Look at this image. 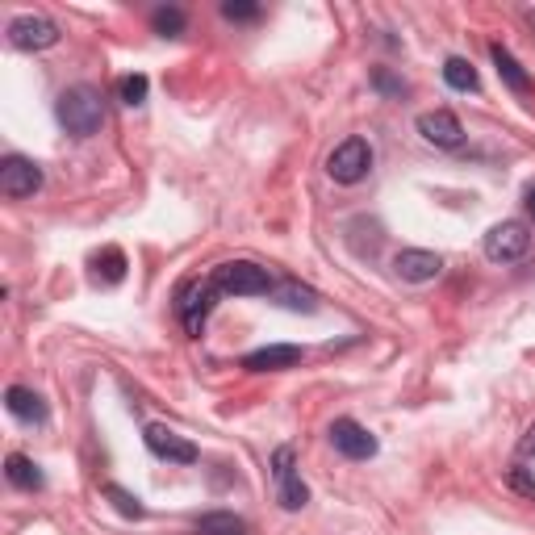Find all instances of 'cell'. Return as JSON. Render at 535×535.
Returning a JSON list of instances; mask_svg holds the SVG:
<instances>
[{
  "label": "cell",
  "mask_w": 535,
  "mask_h": 535,
  "mask_svg": "<svg viewBox=\"0 0 535 535\" xmlns=\"http://www.w3.org/2000/svg\"><path fill=\"white\" fill-rule=\"evenodd\" d=\"M5 477H9V485H17V490H26V494L42 490V473H38V464H34L30 456H21V452H13V456L5 460Z\"/></svg>",
  "instance_id": "16"
},
{
  "label": "cell",
  "mask_w": 535,
  "mask_h": 535,
  "mask_svg": "<svg viewBox=\"0 0 535 535\" xmlns=\"http://www.w3.org/2000/svg\"><path fill=\"white\" fill-rule=\"evenodd\" d=\"M414 126L439 151H456L464 143V126H460V118H456L452 109H427V113H418Z\"/></svg>",
  "instance_id": "8"
},
{
  "label": "cell",
  "mask_w": 535,
  "mask_h": 535,
  "mask_svg": "<svg viewBox=\"0 0 535 535\" xmlns=\"http://www.w3.org/2000/svg\"><path fill=\"white\" fill-rule=\"evenodd\" d=\"M393 272H398L402 281H410V285H427V281H435V276L444 272V260H439L435 251L406 247V251L393 255Z\"/></svg>",
  "instance_id": "11"
},
{
  "label": "cell",
  "mask_w": 535,
  "mask_h": 535,
  "mask_svg": "<svg viewBox=\"0 0 535 535\" xmlns=\"http://www.w3.org/2000/svg\"><path fill=\"white\" fill-rule=\"evenodd\" d=\"M9 42L17 46V51H51V46L59 42V26L42 13L13 17L9 21Z\"/></svg>",
  "instance_id": "6"
},
{
  "label": "cell",
  "mask_w": 535,
  "mask_h": 535,
  "mask_svg": "<svg viewBox=\"0 0 535 535\" xmlns=\"http://www.w3.org/2000/svg\"><path fill=\"white\" fill-rule=\"evenodd\" d=\"M214 301H218V289L209 285V276H205V281H197L193 289L180 293L176 310H180V318H184V327H189V335H201L209 310H214Z\"/></svg>",
  "instance_id": "12"
},
{
  "label": "cell",
  "mask_w": 535,
  "mask_h": 535,
  "mask_svg": "<svg viewBox=\"0 0 535 535\" xmlns=\"http://www.w3.org/2000/svg\"><path fill=\"white\" fill-rule=\"evenodd\" d=\"M272 481H276V502H281L285 510H301V506L310 502L306 481L297 477L293 448H276V456H272Z\"/></svg>",
  "instance_id": "4"
},
{
  "label": "cell",
  "mask_w": 535,
  "mask_h": 535,
  "mask_svg": "<svg viewBox=\"0 0 535 535\" xmlns=\"http://www.w3.org/2000/svg\"><path fill=\"white\" fill-rule=\"evenodd\" d=\"M105 498H109L113 506H118V510H122L126 519H143V515H147V506L138 502V498H134L130 490H122V485H113V481L105 485Z\"/></svg>",
  "instance_id": "22"
},
{
  "label": "cell",
  "mask_w": 535,
  "mask_h": 535,
  "mask_svg": "<svg viewBox=\"0 0 535 535\" xmlns=\"http://www.w3.org/2000/svg\"><path fill=\"white\" fill-rule=\"evenodd\" d=\"M42 189V168L26 155H9L5 164H0V193L9 201H26Z\"/></svg>",
  "instance_id": "7"
},
{
  "label": "cell",
  "mask_w": 535,
  "mask_h": 535,
  "mask_svg": "<svg viewBox=\"0 0 535 535\" xmlns=\"http://www.w3.org/2000/svg\"><path fill=\"white\" fill-rule=\"evenodd\" d=\"M209 285L218 289V297H268V293H276L272 272L251 264V260L218 264L214 272H209Z\"/></svg>",
  "instance_id": "2"
},
{
  "label": "cell",
  "mask_w": 535,
  "mask_h": 535,
  "mask_svg": "<svg viewBox=\"0 0 535 535\" xmlns=\"http://www.w3.org/2000/svg\"><path fill=\"white\" fill-rule=\"evenodd\" d=\"M59 122L67 134H76V138H92L101 126H105V105H101V92L97 88H88V84H76V88H67L59 105Z\"/></svg>",
  "instance_id": "1"
},
{
  "label": "cell",
  "mask_w": 535,
  "mask_h": 535,
  "mask_svg": "<svg viewBox=\"0 0 535 535\" xmlns=\"http://www.w3.org/2000/svg\"><path fill=\"white\" fill-rule=\"evenodd\" d=\"M184 26H189V17H184V9H176V5H164V9L151 13V30L159 38H176V34H184Z\"/></svg>",
  "instance_id": "20"
},
{
  "label": "cell",
  "mask_w": 535,
  "mask_h": 535,
  "mask_svg": "<svg viewBox=\"0 0 535 535\" xmlns=\"http://www.w3.org/2000/svg\"><path fill=\"white\" fill-rule=\"evenodd\" d=\"M147 88H151L147 76H138V72L126 76V80L118 84V92H122V101H126V105H143V101H147Z\"/></svg>",
  "instance_id": "23"
},
{
  "label": "cell",
  "mask_w": 535,
  "mask_h": 535,
  "mask_svg": "<svg viewBox=\"0 0 535 535\" xmlns=\"http://www.w3.org/2000/svg\"><path fill=\"white\" fill-rule=\"evenodd\" d=\"M485 260H494V264H515L527 255L531 247V230L523 222H498L490 235H485Z\"/></svg>",
  "instance_id": "5"
},
{
  "label": "cell",
  "mask_w": 535,
  "mask_h": 535,
  "mask_svg": "<svg viewBox=\"0 0 535 535\" xmlns=\"http://www.w3.org/2000/svg\"><path fill=\"white\" fill-rule=\"evenodd\" d=\"M523 205H527V218L535 222V184H531V189L523 193Z\"/></svg>",
  "instance_id": "28"
},
{
  "label": "cell",
  "mask_w": 535,
  "mask_h": 535,
  "mask_svg": "<svg viewBox=\"0 0 535 535\" xmlns=\"http://www.w3.org/2000/svg\"><path fill=\"white\" fill-rule=\"evenodd\" d=\"M372 84H377V92H385V97H406V80H398L389 67H377V72H372Z\"/></svg>",
  "instance_id": "25"
},
{
  "label": "cell",
  "mask_w": 535,
  "mask_h": 535,
  "mask_svg": "<svg viewBox=\"0 0 535 535\" xmlns=\"http://www.w3.org/2000/svg\"><path fill=\"white\" fill-rule=\"evenodd\" d=\"M301 364V347L293 343H272V347H260L243 360L247 372H281V368H297Z\"/></svg>",
  "instance_id": "13"
},
{
  "label": "cell",
  "mask_w": 535,
  "mask_h": 535,
  "mask_svg": "<svg viewBox=\"0 0 535 535\" xmlns=\"http://www.w3.org/2000/svg\"><path fill=\"white\" fill-rule=\"evenodd\" d=\"M444 80H448V88H456V92H477V72H473V63L469 59H460V55H452L448 63H444Z\"/></svg>",
  "instance_id": "19"
},
{
  "label": "cell",
  "mask_w": 535,
  "mask_h": 535,
  "mask_svg": "<svg viewBox=\"0 0 535 535\" xmlns=\"http://www.w3.org/2000/svg\"><path fill=\"white\" fill-rule=\"evenodd\" d=\"M5 410H9L13 418H21V423H46L42 398H38L34 389H26V385H13V389L5 393Z\"/></svg>",
  "instance_id": "15"
},
{
  "label": "cell",
  "mask_w": 535,
  "mask_h": 535,
  "mask_svg": "<svg viewBox=\"0 0 535 535\" xmlns=\"http://www.w3.org/2000/svg\"><path fill=\"white\" fill-rule=\"evenodd\" d=\"M193 531L197 535H247V523L239 515H230V510H209V515L197 519Z\"/></svg>",
  "instance_id": "17"
},
{
  "label": "cell",
  "mask_w": 535,
  "mask_h": 535,
  "mask_svg": "<svg viewBox=\"0 0 535 535\" xmlns=\"http://www.w3.org/2000/svg\"><path fill=\"white\" fill-rule=\"evenodd\" d=\"M222 17L226 21H260V5H255V0H226Z\"/></svg>",
  "instance_id": "24"
},
{
  "label": "cell",
  "mask_w": 535,
  "mask_h": 535,
  "mask_svg": "<svg viewBox=\"0 0 535 535\" xmlns=\"http://www.w3.org/2000/svg\"><path fill=\"white\" fill-rule=\"evenodd\" d=\"M327 172L339 184H360L372 172V147L364 143V138H343L327 159Z\"/></svg>",
  "instance_id": "3"
},
{
  "label": "cell",
  "mask_w": 535,
  "mask_h": 535,
  "mask_svg": "<svg viewBox=\"0 0 535 535\" xmlns=\"http://www.w3.org/2000/svg\"><path fill=\"white\" fill-rule=\"evenodd\" d=\"M506 485H510V490H519L523 498H531V502H535V481H531L523 469H510V473H506Z\"/></svg>",
  "instance_id": "26"
},
{
  "label": "cell",
  "mask_w": 535,
  "mask_h": 535,
  "mask_svg": "<svg viewBox=\"0 0 535 535\" xmlns=\"http://www.w3.org/2000/svg\"><path fill=\"white\" fill-rule=\"evenodd\" d=\"M143 439H147V448L159 456V460H172V464H197V444H189L184 435H176L172 427H159V423H151L147 431H143Z\"/></svg>",
  "instance_id": "10"
},
{
  "label": "cell",
  "mask_w": 535,
  "mask_h": 535,
  "mask_svg": "<svg viewBox=\"0 0 535 535\" xmlns=\"http://www.w3.org/2000/svg\"><path fill=\"white\" fill-rule=\"evenodd\" d=\"M490 59H494V67H498V76H502V84L510 88V92H519V97H531V76L523 72V63L506 51L502 42H494L490 46Z\"/></svg>",
  "instance_id": "14"
},
{
  "label": "cell",
  "mask_w": 535,
  "mask_h": 535,
  "mask_svg": "<svg viewBox=\"0 0 535 535\" xmlns=\"http://www.w3.org/2000/svg\"><path fill=\"white\" fill-rule=\"evenodd\" d=\"M331 444L347 460H372L377 456V435H372L368 427H360L356 418H335L331 423Z\"/></svg>",
  "instance_id": "9"
},
{
  "label": "cell",
  "mask_w": 535,
  "mask_h": 535,
  "mask_svg": "<svg viewBox=\"0 0 535 535\" xmlns=\"http://www.w3.org/2000/svg\"><path fill=\"white\" fill-rule=\"evenodd\" d=\"M276 301L289 310H301V314H314L318 310V293L306 289V285H297V281H281L276 285Z\"/></svg>",
  "instance_id": "18"
},
{
  "label": "cell",
  "mask_w": 535,
  "mask_h": 535,
  "mask_svg": "<svg viewBox=\"0 0 535 535\" xmlns=\"http://www.w3.org/2000/svg\"><path fill=\"white\" fill-rule=\"evenodd\" d=\"M535 456V423L523 431V439H519V460H531Z\"/></svg>",
  "instance_id": "27"
},
{
  "label": "cell",
  "mask_w": 535,
  "mask_h": 535,
  "mask_svg": "<svg viewBox=\"0 0 535 535\" xmlns=\"http://www.w3.org/2000/svg\"><path fill=\"white\" fill-rule=\"evenodd\" d=\"M97 276H105V285H118L122 276H126V255L118 247H105L97 255Z\"/></svg>",
  "instance_id": "21"
}]
</instances>
